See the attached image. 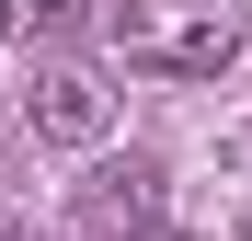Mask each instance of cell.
Segmentation results:
<instances>
[{"label":"cell","mask_w":252,"mask_h":241,"mask_svg":"<svg viewBox=\"0 0 252 241\" xmlns=\"http://www.w3.org/2000/svg\"><path fill=\"white\" fill-rule=\"evenodd\" d=\"M115 46H126V69L218 80L241 58V0H115Z\"/></svg>","instance_id":"obj_1"},{"label":"cell","mask_w":252,"mask_h":241,"mask_svg":"<svg viewBox=\"0 0 252 241\" xmlns=\"http://www.w3.org/2000/svg\"><path fill=\"white\" fill-rule=\"evenodd\" d=\"M23 115H34V138H46V149H103V138H115V92H103L92 69H34Z\"/></svg>","instance_id":"obj_2"},{"label":"cell","mask_w":252,"mask_h":241,"mask_svg":"<svg viewBox=\"0 0 252 241\" xmlns=\"http://www.w3.org/2000/svg\"><path fill=\"white\" fill-rule=\"evenodd\" d=\"M80 218H92L103 241H126V230H160V172H149V161H126V172H103L92 195H80Z\"/></svg>","instance_id":"obj_3"},{"label":"cell","mask_w":252,"mask_h":241,"mask_svg":"<svg viewBox=\"0 0 252 241\" xmlns=\"http://www.w3.org/2000/svg\"><path fill=\"white\" fill-rule=\"evenodd\" d=\"M80 12H92V0H0V34H12V46H58Z\"/></svg>","instance_id":"obj_4"}]
</instances>
